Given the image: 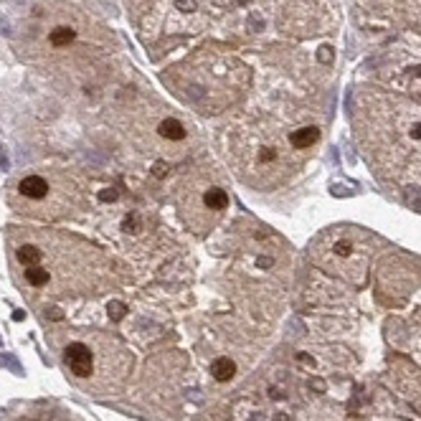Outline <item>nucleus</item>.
<instances>
[{"label": "nucleus", "mask_w": 421, "mask_h": 421, "mask_svg": "<svg viewBox=\"0 0 421 421\" xmlns=\"http://www.w3.org/2000/svg\"><path fill=\"white\" fill-rule=\"evenodd\" d=\"M317 59H320L322 64H330V61H332V49H330V46H320V49H317Z\"/></svg>", "instance_id": "4468645a"}, {"label": "nucleus", "mask_w": 421, "mask_h": 421, "mask_svg": "<svg viewBox=\"0 0 421 421\" xmlns=\"http://www.w3.org/2000/svg\"><path fill=\"white\" fill-rule=\"evenodd\" d=\"M158 132H160L165 140H173V142H178V140L185 137V127H183L178 120H163L160 127H158Z\"/></svg>", "instance_id": "39448f33"}, {"label": "nucleus", "mask_w": 421, "mask_h": 421, "mask_svg": "<svg viewBox=\"0 0 421 421\" xmlns=\"http://www.w3.org/2000/svg\"><path fill=\"white\" fill-rule=\"evenodd\" d=\"M26 279L33 287H44V284H49V272L41 269V266H26Z\"/></svg>", "instance_id": "1a4fd4ad"}, {"label": "nucleus", "mask_w": 421, "mask_h": 421, "mask_svg": "<svg viewBox=\"0 0 421 421\" xmlns=\"http://www.w3.org/2000/svg\"><path fill=\"white\" fill-rule=\"evenodd\" d=\"M211 373H213V378L216 380H221V383H226V380H231L234 378V373H236V365H234V360L231 358H216L213 363H211Z\"/></svg>", "instance_id": "20e7f679"}, {"label": "nucleus", "mask_w": 421, "mask_h": 421, "mask_svg": "<svg viewBox=\"0 0 421 421\" xmlns=\"http://www.w3.org/2000/svg\"><path fill=\"white\" fill-rule=\"evenodd\" d=\"M16 256H18V261L23 264V266H38V261H41V251H38L36 246H31V244H26V246H21L18 251H16Z\"/></svg>", "instance_id": "6e6552de"}, {"label": "nucleus", "mask_w": 421, "mask_h": 421, "mask_svg": "<svg viewBox=\"0 0 421 421\" xmlns=\"http://www.w3.org/2000/svg\"><path fill=\"white\" fill-rule=\"evenodd\" d=\"M99 198H102V201H117V190L107 188V190H102V193H99Z\"/></svg>", "instance_id": "6ab92c4d"}, {"label": "nucleus", "mask_w": 421, "mask_h": 421, "mask_svg": "<svg viewBox=\"0 0 421 421\" xmlns=\"http://www.w3.org/2000/svg\"><path fill=\"white\" fill-rule=\"evenodd\" d=\"M406 203H408L413 211H421V190L408 188V190H406Z\"/></svg>", "instance_id": "f8f14e48"}, {"label": "nucleus", "mask_w": 421, "mask_h": 421, "mask_svg": "<svg viewBox=\"0 0 421 421\" xmlns=\"http://www.w3.org/2000/svg\"><path fill=\"white\" fill-rule=\"evenodd\" d=\"M317 137H320V130H317V127H302V130H294V132L289 135V142H292V147L304 150V147H312V145L317 142Z\"/></svg>", "instance_id": "7ed1b4c3"}, {"label": "nucleus", "mask_w": 421, "mask_h": 421, "mask_svg": "<svg viewBox=\"0 0 421 421\" xmlns=\"http://www.w3.org/2000/svg\"><path fill=\"white\" fill-rule=\"evenodd\" d=\"M272 421H292V418H289L287 413H274V416H272Z\"/></svg>", "instance_id": "4be33fe9"}, {"label": "nucleus", "mask_w": 421, "mask_h": 421, "mask_svg": "<svg viewBox=\"0 0 421 421\" xmlns=\"http://www.w3.org/2000/svg\"><path fill=\"white\" fill-rule=\"evenodd\" d=\"M74 28H69V26H59V28H54L51 31V36H49V41H51V46H56V49H64V46H69L71 41H74Z\"/></svg>", "instance_id": "423d86ee"}, {"label": "nucleus", "mask_w": 421, "mask_h": 421, "mask_svg": "<svg viewBox=\"0 0 421 421\" xmlns=\"http://www.w3.org/2000/svg\"><path fill=\"white\" fill-rule=\"evenodd\" d=\"M310 388H315L317 393H325V388H327V386H325V380H322V378H310Z\"/></svg>", "instance_id": "dca6fc26"}, {"label": "nucleus", "mask_w": 421, "mask_h": 421, "mask_svg": "<svg viewBox=\"0 0 421 421\" xmlns=\"http://www.w3.org/2000/svg\"><path fill=\"white\" fill-rule=\"evenodd\" d=\"M107 310H109V317H112L114 322H120V320L127 315V304H125V302H120V299H112Z\"/></svg>", "instance_id": "9b49d317"}, {"label": "nucleus", "mask_w": 421, "mask_h": 421, "mask_svg": "<svg viewBox=\"0 0 421 421\" xmlns=\"http://www.w3.org/2000/svg\"><path fill=\"white\" fill-rule=\"evenodd\" d=\"M335 251H337L340 256H350V254H353V244L342 239V241H337V244H335Z\"/></svg>", "instance_id": "ddd939ff"}, {"label": "nucleus", "mask_w": 421, "mask_h": 421, "mask_svg": "<svg viewBox=\"0 0 421 421\" xmlns=\"http://www.w3.org/2000/svg\"><path fill=\"white\" fill-rule=\"evenodd\" d=\"M236 3H239V6H246V3H249V0H236Z\"/></svg>", "instance_id": "b1692460"}, {"label": "nucleus", "mask_w": 421, "mask_h": 421, "mask_svg": "<svg viewBox=\"0 0 421 421\" xmlns=\"http://www.w3.org/2000/svg\"><path fill=\"white\" fill-rule=\"evenodd\" d=\"M122 226H125V231H132V234H137V231H142V218H140V213H135V211H130V213L125 216V221H122Z\"/></svg>", "instance_id": "9d476101"}, {"label": "nucleus", "mask_w": 421, "mask_h": 421, "mask_svg": "<svg viewBox=\"0 0 421 421\" xmlns=\"http://www.w3.org/2000/svg\"><path fill=\"white\" fill-rule=\"evenodd\" d=\"M256 264L261 266V269H269V266H274V259H272V256H259Z\"/></svg>", "instance_id": "aec40b11"}, {"label": "nucleus", "mask_w": 421, "mask_h": 421, "mask_svg": "<svg viewBox=\"0 0 421 421\" xmlns=\"http://www.w3.org/2000/svg\"><path fill=\"white\" fill-rule=\"evenodd\" d=\"M178 8L183 11V13H190L196 8V0H178Z\"/></svg>", "instance_id": "a211bd4d"}, {"label": "nucleus", "mask_w": 421, "mask_h": 421, "mask_svg": "<svg viewBox=\"0 0 421 421\" xmlns=\"http://www.w3.org/2000/svg\"><path fill=\"white\" fill-rule=\"evenodd\" d=\"M18 190H21V196H26V198L41 201V198H46V196H49V183H46L41 175H28V178H23V180H21Z\"/></svg>", "instance_id": "f03ea898"}, {"label": "nucleus", "mask_w": 421, "mask_h": 421, "mask_svg": "<svg viewBox=\"0 0 421 421\" xmlns=\"http://www.w3.org/2000/svg\"><path fill=\"white\" fill-rule=\"evenodd\" d=\"M152 175H155V178H165V175H168V165H165V163H155V168H152Z\"/></svg>", "instance_id": "f3484780"}, {"label": "nucleus", "mask_w": 421, "mask_h": 421, "mask_svg": "<svg viewBox=\"0 0 421 421\" xmlns=\"http://www.w3.org/2000/svg\"><path fill=\"white\" fill-rule=\"evenodd\" d=\"M64 355H66V365L71 368L74 375H79V378L92 375V350H89V345H84V342H71Z\"/></svg>", "instance_id": "f257e3e1"}, {"label": "nucleus", "mask_w": 421, "mask_h": 421, "mask_svg": "<svg viewBox=\"0 0 421 421\" xmlns=\"http://www.w3.org/2000/svg\"><path fill=\"white\" fill-rule=\"evenodd\" d=\"M206 206L211 208V211H223L226 206H228V196H226V190H221V188H211V190H206Z\"/></svg>", "instance_id": "0eeeda50"}, {"label": "nucleus", "mask_w": 421, "mask_h": 421, "mask_svg": "<svg viewBox=\"0 0 421 421\" xmlns=\"http://www.w3.org/2000/svg\"><path fill=\"white\" fill-rule=\"evenodd\" d=\"M46 315L51 317V320H61L64 315H61V310H56V307H51V310H46Z\"/></svg>", "instance_id": "412c9836"}, {"label": "nucleus", "mask_w": 421, "mask_h": 421, "mask_svg": "<svg viewBox=\"0 0 421 421\" xmlns=\"http://www.w3.org/2000/svg\"><path fill=\"white\" fill-rule=\"evenodd\" d=\"M411 135H413V137H418V140H421V122H418V125H413V127H411Z\"/></svg>", "instance_id": "5701e85b"}, {"label": "nucleus", "mask_w": 421, "mask_h": 421, "mask_svg": "<svg viewBox=\"0 0 421 421\" xmlns=\"http://www.w3.org/2000/svg\"><path fill=\"white\" fill-rule=\"evenodd\" d=\"M274 158H277L274 147H264V150L259 152V160H261V163H269V160H274Z\"/></svg>", "instance_id": "2eb2a0df"}]
</instances>
